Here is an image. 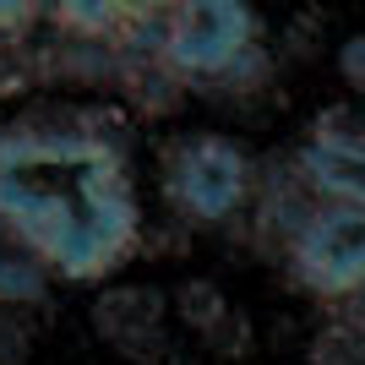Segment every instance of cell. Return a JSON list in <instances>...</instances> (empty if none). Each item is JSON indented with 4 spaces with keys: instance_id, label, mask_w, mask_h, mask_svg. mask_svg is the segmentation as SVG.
Returning <instances> with one entry per match:
<instances>
[{
    "instance_id": "obj_5",
    "label": "cell",
    "mask_w": 365,
    "mask_h": 365,
    "mask_svg": "<svg viewBox=\"0 0 365 365\" xmlns=\"http://www.w3.org/2000/svg\"><path fill=\"white\" fill-rule=\"evenodd\" d=\"M294 175L322 202L365 207V131L344 120H317V131L294 153Z\"/></svg>"
},
{
    "instance_id": "obj_7",
    "label": "cell",
    "mask_w": 365,
    "mask_h": 365,
    "mask_svg": "<svg viewBox=\"0 0 365 365\" xmlns=\"http://www.w3.org/2000/svg\"><path fill=\"white\" fill-rule=\"evenodd\" d=\"M44 294V267L0 229V305H28Z\"/></svg>"
},
{
    "instance_id": "obj_10",
    "label": "cell",
    "mask_w": 365,
    "mask_h": 365,
    "mask_svg": "<svg viewBox=\"0 0 365 365\" xmlns=\"http://www.w3.org/2000/svg\"><path fill=\"white\" fill-rule=\"evenodd\" d=\"M33 11H38V0H0V44H11L33 22Z\"/></svg>"
},
{
    "instance_id": "obj_1",
    "label": "cell",
    "mask_w": 365,
    "mask_h": 365,
    "mask_svg": "<svg viewBox=\"0 0 365 365\" xmlns=\"http://www.w3.org/2000/svg\"><path fill=\"white\" fill-rule=\"evenodd\" d=\"M0 229L44 273L104 284L142 245V202L125 153L93 131H0Z\"/></svg>"
},
{
    "instance_id": "obj_2",
    "label": "cell",
    "mask_w": 365,
    "mask_h": 365,
    "mask_svg": "<svg viewBox=\"0 0 365 365\" xmlns=\"http://www.w3.org/2000/svg\"><path fill=\"white\" fill-rule=\"evenodd\" d=\"M257 0H169L158 55L180 82H229L257 61Z\"/></svg>"
},
{
    "instance_id": "obj_4",
    "label": "cell",
    "mask_w": 365,
    "mask_h": 365,
    "mask_svg": "<svg viewBox=\"0 0 365 365\" xmlns=\"http://www.w3.org/2000/svg\"><path fill=\"white\" fill-rule=\"evenodd\" d=\"M289 267L322 300L360 294L365 289V207H344V202L311 207L289 235Z\"/></svg>"
},
{
    "instance_id": "obj_6",
    "label": "cell",
    "mask_w": 365,
    "mask_h": 365,
    "mask_svg": "<svg viewBox=\"0 0 365 365\" xmlns=\"http://www.w3.org/2000/svg\"><path fill=\"white\" fill-rule=\"evenodd\" d=\"M38 11H49L66 33L76 38H142L164 22L169 0H38Z\"/></svg>"
},
{
    "instance_id": "obj_8",
    "label": "cell",
    "mask_w": 365,
    "mask_h": 365,
    "mask_svg": "<svg viewBox=\"0 0 365 365\" xmlns=\"http://www.w3.org/2000/svg\"><path fill=\"white\" fill-rule=\"evenodd\" d=\"M28 360V327L16 322L11 305H0V365H22Z\"/></svg>"
},
{
    "instance_id": "obj_3",
    "label": "cell",
    "mask_w": 365,
    "mask_h": 365,
    "mask_svg": "<svg viewBox=\"0 0 365 365\" xmlns=\"http://www.w3.org/2000/svg\"><path fill=\"white\" fill-rule=\"evenodd\" d=\"M251 153L235 137H218V131H197V137H180L169 148L164 164V191L175 202V213H185L191 224H224L251 202Z\"/></svg>"
},
{
    "instance_id": "obj_9",
    "label": "cell",
    "mask_w": 365,
    "mask_h": 365,
    "mask_svg": "<svg viewBox=\"0 0 365 365\" xmlns=\"http://www.w3.org/2000/svg\"><path fill=\"white\" fill-rule=\"evenodd\" d=\"M338 71H344V82H349V88L365 93V33L344 38V49H338Z\"/></svg>"
}]
</instances>
